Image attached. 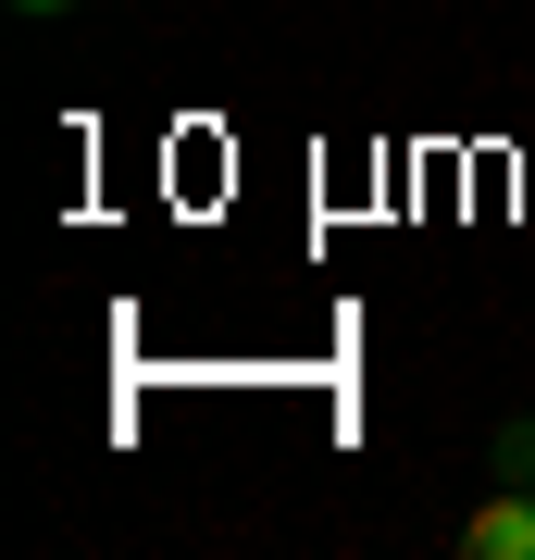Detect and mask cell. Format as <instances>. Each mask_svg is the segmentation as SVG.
<instances>
[{
    "label": "cell",
    "mask_w": 535,
    "mask_h": 560,
    "mask_svg": "<svg viewBox=\"0 0 535 560\" xmlns=\"http://www.w3.org/2000/svg\"><path fill=\"white\" fill-rule=\"evenodd\" d=\"M461 560H535V486L511 474L498 499H474V523H461Z\"/></svg>",
    "instance_id": "obj_1"
},
{
    "label": "cell",
    "mask_w": 535,
    "mask_h": 560,
    "mask_svg": "<svg viewBox=\"0 0 535 560\" xmlns=\"http://www.w3.org/2000/svg\"><path fill=\"white\" fill-rule=\"evenodd\" d=\"M498 474H523V486H535V423H511V436H498Z\"/></svg>",
    "instance_id": "obj_2"
},
{
    "label": "cell",
    "mask_w": 535,
    "mask_h": 560,
    "mask_svg": "<svg viewBox=\"0 0 535 560\" xmlns=\"http://www.w3.org/2000/svg\"><path fill=\"white\" fill-rule=\"evenodd\" d=\"M13 13H75V0H13Z\"/></svg>",
    "instance_id": "obj_3"
}]
</instances>
